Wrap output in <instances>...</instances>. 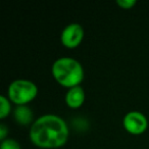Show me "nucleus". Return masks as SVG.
I'll use <instances>...</instances> for the list:
<instances>
[{
	"label": "nucleus",
	"instance_id": "nucleus-1",
	"mask_svg": "<svg viewBox=\"0 0 149 149\" xmlns=\"http://www.w3.org/2000/svg\"><path fill=\"white\" fill-rule=\"evenodd\" d=\"M68 127L60 116L44 114L33 123L30 139L38 147L53 149L61 147L68 139Z\"/></svg>",
	"mask_w": 149,
	"mask_h": 149
},
{
	"label": "nucleus",
	"instance_id": "nucleus-10",
	"mask_svg": "<svg viewBox=\"0 0 149 149\" xmlns=\"http://www.w3.org/2000/svg\"><path fill=\"white\" fill-rule=\"evenodd\" d=\"M118 5L120 7L124 9H130V8H133V7L136 5L137 1L136 0H118L116 1Z\"/></svg>",
	"mask_w": 149,
	"mask_h": 149
},
{
	"label": "nucleus",
	"instance_id": "nucleus-11",
	"mask_svg": "<svg viewBox=\"0 0 149 149\" xmlns=\"http://www.w3.org/2000/svg\"><path fill=\"white\" fill-rule=\"evenodd\" d=\"M7 134H8V128L4 124H1L0 125V140H5Z\"/></svg>",
	"mask_w": 149,
	"mask_h": 149
},
{
	"label": "nucleus",
	"instance_id": "nucleus-8",
	"mask_svg": "<svg viewBox=\"0 0 149 149\" xmlns=\"http://www.w3.org/2000/svg\"><path fill=\"white\" fill-rule=\"evenodd\" d=\"M11 110V105L9 99L5 96L1 95L0 96V118L3 120L5 118L9 113H10Z\"/></svg>",
	"mask_w": 149,
	"mask_h": 149
},
{
	"label": "nucleus",
	"instance_id": "nucleus-4",
	"mask_svg": "<svg viewBox=\"0 0 149 149\" xmlns=\"http://www.w3.org/2000/svg\"><path fill=\"white\" fill-rule=\"evenodd\" d=\"M124 128L133 135L143 134L147 130L148 127V120L147 118L140 111H130L124 116L123 120Z\"/></svg>",
	"mask_w": 149,
	"mask_h": 149
},
{
	"label": "nucleus",
	"instance_id": "nucleus-7",
	"mask_svg": "<svg viewBox=\"0 0 149 149\" xmlns=\"http://www.w3.org/2000/svg\"><path fill=\"white\" fill-rule=\"evenodd\" d=\"M15 120L22 126H27L33 120V111L27 105H17L13 112Z\"/></svg>",
	"mask_w": 149,
	"mask_h": 149
},
{
	"label": "nucleus",
	"instance_id": "nucleus-5",
	"mask_svg": "<svg viewBox=\"0 0 149 149\" xmlns=\"http://www.w3.org/2000/svg\"><path fill=\"white\" fill-rule=\"evenodd\" d=\"M84 39V29L80 24L72 23L63 29L60 40L63 46L68 48H76Z\"/></svg>",
	"mask_w": 149,
	"mask_h": 149
},
{
	"label": "nucleus",
	"instance_id": "nucleus-6",
	"mask_svg": "<svg viewBox=\"0 0 149 149\" xmlns=\"http://www.w3.org/2000/svg\"><path fill=\"white\" fill-rule=\"evenodd\" d=\"M84 101H85V92L81 86L72 87L66 92L65 102L70 108L81 107Z\"/></svg>",
	"mask_w": 149,
	"mask_h": 149
},
{
	"label": "nucleus",
	"instance_id": "nucleus-2",
	"mask_svg": "<svg viewBox=\"0 0 149 149\" xmlns=\"http://www.w3.org/2000/svg\"><path fill=\"white\" fill-rule=\"evenodd\" d=\"M52 74L58 84L66 88L80 86L84 79V68L77 59L60 57L52 64Z\"/></svg>",
	"mask_w": 149,
	"mask_h": 149
},
{
	"label": "nucleus",
	"instance_id": "nucleus-3",
	"mask_svg": "<svg viewBox=\"0 0 149 149\" xmlns=\"http://www.w3.org/2000/svg\"><path fill=\"white\" fill-rule=\"evenodd\" d=\"M8 99L17 105H26L35 99L38 94L36 84L29 80H15L8 87Z\"/></svg>",
	"mask_w": 149,
	"mask_h": 149
},
{
	"label": "nucleus",
	"instance_id": "nucleus-9",
	"mask_svg": "<svg viewBox=\"0 0 149 149\" xmlns=\"http://www.w3.org/2000/svg\"><path fill=\"white\" fill-rule=\"evenodd\" d=\"M0 149H21V145L15 139L6 138L5 140L1 141Z\"/></svg>",
	"mask_w": 149,
	"mask_h": 149
}]
</instances>
